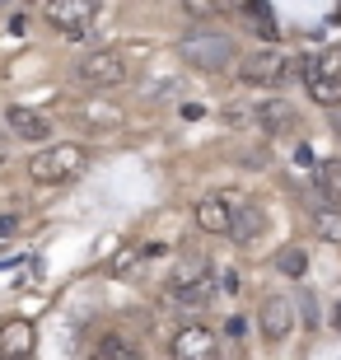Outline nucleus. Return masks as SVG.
Returning <instances> with one entry per match:
<instances>
[{"mask_svg":"<svg viewBox=\"0 0 341 360\" xmlns=\"http://www.w3.org/2000/svg\"><path fill=\"white\" fill-rule=\"evenodd\" d=\"M178 56L197 70H229L238 61V42L229 33H220V28H192L178 42Z\"/></svg>","mask_w":341,"mask_h":360,"instance_id":"nucleus-1","label":"nucleus"},{"mask_svg":"<svg viewBox=\"0 0 341 360\" xmlns=\"http://www.w3.org/2000/svg\"><path fill=\"white\" fill-rule=\"evenodd\" d=\"M84 164H89V150L84 146H70V141H56V146L38 150L33 160H28V178L42 187H56V183H75L84 174Z\"/></svg>","mask_w":341,"mask_h":360,"instance_id":"nucleus-2","label":"nucleus"},{"mask_svg":"<svg viewBox=\"0 0 341 360\" xmlns=\"http://www.w3.org/2000/svg\"><path fill=\"white\" fill-rule=\"evenodd\" d=\"M210 295H215V276H210V267L201 262V257H187L183 267L173 271L169 281V300L183 309H206Z\"/></svg>","mask_w":341,"mask_h":360,"instance_id":"nucleus-3","label":"nucleus"},{"mask_svg":"<svg viewBox=\"0 0 341 360\" xmlns=\"http://www.w3.org/2000/svg\"><path fill=\"white\" fill-rule=\"evenodd\" d=\"M75 75L89 89H112V84L127 80V56L112 52V47H94V52H84L75 61Z\"/></svg>","mask_w":341,"mask_h":360,"instance_id":"nucleus-4","label":"nucleus"},{"mask_svg":"<svg viewBox=\"0 0 341 360\" xmlns=\"http://www.w3.org/2000/svg\"><path fill=\"white\" fill-rule=\"evenodd\" d=\"M238 80L257 84V89H276V84L290 80V56L276 52V47H262L252 56H238Z\"/></svg>","mask_w":341,"mask_h":360,"instance_id":"nucleus-5","label":"nucleus"},{"mask_svg":"<svg viewBox=\"0 0 341 360\" xmlns=\"http://www.w3.org/2000/svg\"><path fill=\"white\" fill-rule=\"evenodd\" d=\"M42 19H47L56 33L75 38L79 28H89L94 19H98V5H89V0H47V5H42Z\"/></svg>","mask_w":341,"mask_h":360,"instance_id":"nucleus-6","label":"nucleus"},{"mask_svg":"<svg viewBox=\"0 0 341 360\" xmlns=\"http://www.w3.org/2000/svg\"><path fill=\"white\" fill-rule=\"evenodd\" d=\"M173 360H220V342H215V333H210L206 323H187V328H178L169 342Z\"/></svg>","mask_w":341,"mask_h":360,"instance_id":"nucleus-7","label":"nucleus"},{"mask_svg":"<svg viewBox=\"0 0 341 360\" xmlns=\"http://www.w3.org/2000/svg\"><path fill=\"white\" fill-rule=\"evenodd\" d=\"M257 323H262L266 342H285L295 333V304H290L285 295H266L262 309H257Z\"/></svg>","mask_w":341,"mask_h":360,"instance_id":"nucleus-8","label":"nucleus"},{"mask_svg":"<svg viewBox=\"0 0 341 360\" xmlns=\"http://www.w3.org/2000/svg\"><path fill=\"white\" fill-rule=\"evenodd\" d=\"M33 347H38V328L33 323H24V319L0 323V356L5 360H28Z\"/></svg>","mask_w":341,"mask_h":360,"instance_id":"nucleus-9","label":"nucleus"},{"mask_svg":"<svg viewBox=\"0 0 341 360\" xmlns=\"http://www.w3.org/2000/svg\"><path fill=\"white\" fill-rule=\"evenodd\" d=\"M262 234H266V211L257 206V201H238V206H234V229H229V239H234L238 248H252Z\"/></svg>","mask_w":341,"mask_h":360,"instance_id":"nucleus-10","label":"nucleus"},{"mask_svg":"<svg viewBox=\"0 0 341 360\" xmlns=\"http://www.w3.org/2000/svg\"><path fill=\"white\" fill-rule=\"evenodd\" d=\"M197 225L206 229V234H229L234 229V201L229 197H201L197 201Z\"/></svg>","mask_w":341,"mask_h":360,"instance_id":"nucleus-11","label":"nucleus"},{"mask_svg":"<svg viewBox=\"0 0 341 360\" xmlns=\"http://www.w3.org/2000/svg\"><path fill=\"white\" fill-rule=\"evenodd\" d=\"M5 127H10V136H19V141H47V136H52V122L42 117V112H33V108H10V112H5Z\"/></svg>","mask_w":341,"mask_h":360,"instance_id":"nucleus-12","label":"nucleus"},{"mask_svg":"<svg viewBox=\"0 0 341 360\" xmlns=\"http://www.w3.org/2000/svg\"><path fill=\"white\" fill-rule=\"evenodd\" d=\"M257 127L271 131V136H285L295 127V108L285 98H266V103H257Z\"/></svg>","mask_w":341,"mask_h":360,"instance_id":"nucleus-13","label":"nucleus"},{"mask_svg":"<svg viewBox=\"0 0 341 360\" xmlns=\"http://www.w3.org/2000/svg\"><path fill=\"white\" fill-rule=\"evenodd\" d=\"M304 80H328V84L341 89V47H332V52H323V56H309V61H304Z\"/></svg>","mask_w":341,"mask_h":360,"instance_id":"nucleus-14","label":"nucleus"},{"mask_svg":"<svg viewBox=\"0 0 341 360\" xmlns=\"http://www.w3.org/2000/svg\"><path fill=\"white\" fill-rule=\"evenodd\" d=\"M314 229H318V239L341 243V206H332V201H314Z\"/></svg>","mask_w":341,"mask_h":360,"instance_id":"nucleus-15","label":"nucleus"},{"mask_svg":"<svg viewBox=\"0 0 341 360\" xmlns=\"http://www.w3.org/2000/svg\"><path fill=\"white\" fill-rule=\"evenodd\" d=\"M318 187L328 192L332 206H341V160H323L318 164Z\"/></svg>","mask_w":341,"mask_h":360,"instance_id":"nucleus-16","label":"nucleus"},{"mask_svg":"<svg viewBox=\"0 0 341 360\" xmlns=\"http://www.w3.org/2000/svg\"><path fill=\"white\" fill-rule=\"evenodd\" d=\"M304 89H309V98H314L318 108H328V112H341V89L328 80H304Z\"/></svg>","mask_w":341,"mask_h":360,"instance_id":"nucleus-17","label":"nucleus"},{"mask_svg":"<svg viewBox=\"0 0 341 360\" xmlns=\"http://www.w3.org/2000/svg\"><path fill=\"white\" fill-rule=\"evenodd\" d=\"M276 271H281V276H304V271H309V253L295 248V243L281 248V253H276Z\"/></svg>","mask_w":341,"mask_h":360,"instance_id":"nucleus-18","label":"nucleus"},{"mask_svg":"<svg viewBox=\"0 0 341 360\" xmlns=\"http://www.w3.org/2000/svg\"><path fill=\"white\" fill-rule=\"evenodd\" d=\"M94 356H98V360H141V351H136L127 337H103Z\"/></svg>","mask_w":341,"mask_h":360,"instance_id":"nucleus-19","label":"nucleus"},{"mask_svg":"<svg viewBox=\"0 0 341 360\" xmlns=\"http://www.w3.org/2000/svg\"><path fill=\"white\" fill-rule=\"evenodd\" d=\"M150 253H159V243H150V248H122V253L108 262V271H112V276H127V271H131L141 257H150Z\"/></svg>","mask_w":341,"mask_h":360,"instance_id":"nucleus-20","label":"nucleus"},{"mask_svg":"<svg viewBox=\"0 0 341 360\" xmlns=\"http://www.w3.org/2000/svg\"><path fill=\"white\" fill-rule=\"evenodd\" d=\"M220 290H224V295H238V290H243V281H238V271H229V267L220 271Z\"/></svg>","mask_w":341,"mask_h":360,"instance_id":"nucleus-21","label":"nucleus"},{"mask_svg":"<svg viewBox=\"0 0 341 360\" xmlns=\"http://www.w3.org/2000/svg\"><path fill=\"white\" fill-rule=\"evenodd\" d=\"M14 229H24V215H0V234H14Z\"/></svg>","mask_w":341,"mask_h":360,"instance_id":"nucleus-22","label":"nucleus"},{"mask_svg":"<svg viewBox=\"0 0 341 360\" xmlns=\"http://www.w3.org/2000/svg\"><path fill=\"white\" fill-rule=\"evenodd\" d=\"M304 319H309V328H314V319H318V304H314V295H304Z\"/></svg>","mask_w":341,"mask_h":360,"instance_id":"nucleus-23","label":"nucleus"},{"mask_svg":"<svg viewBox=\"0 0 341 360\" xmlns=\"http://www.w3.org/2000/svg\"><path fill=\"white\" fill-rule=\"evenodd\" d=\"M332 136L341 141V112H332Z\"/></svg>","mask_w":341,"mask_h":360,"instance_id":"nucleus-24","label":"nucleus"},{"mask_svg":"<svg viewBox=\"0 0 341 360\" xmlns=\"http://www.w3.org/2000/svg\"><path fill=\"white\" fill-rule=\"evenodd\" d=\"M337 328H341V304H337Z\"/></svg>","mask_w":341,"mask_h":360,"instance_id":"nucleus-25","label":"nucleus"},{"mask_svg":"<svg viewBox=\"0 0 341 360\" xmlns=\"http://www.w3.org/2000/svg\"><path fill=\"white\" fill-rule=\"evenodd\" d=\"M0 164H5V150H0Z\"/></svg>","mask_w":341,"mask_h":360,"instance_id":"nucleus-26","label":"nucleus"},{"mask_svg":"<svg viewBox=\"0 0 341 360\" xmlns=\"http://www.w3.org/2000/svg\"><path fill=\"white\" fill-rule=\"evenodd\" d=\"M0 360H5V356H0Z\"/></svg>","mask_w":341,"mask_h":360,"instance_id":"nucleus-27","label":"nucleus"},{"mask_svg":"<svg viewBox=\"0 0 341 360\" xmlns=\"http://www.w3.org/2000/svg\"><path fill=\"white\" fill-rule=\"evenodd\" d=\"M94 360H98V356H94Z\"/></svg>","mask_w":341,"mask_h":360,"instance_id":"nucleus-28","label":"nucleus"}]
</instances>
